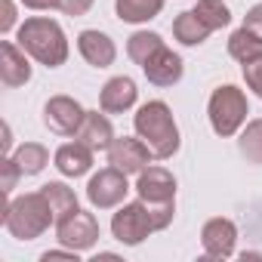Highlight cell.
Segmentation results:
<instances>
[{
  "label": "cell",
  "mask_w": 262,
  "mask_h": 262,
  "mask_svg": "<svg viewBox=\"0 0 262 262\" xmlns=\"http://www.w3.org/2000/svg\"><path fill=\"white\" fill-rule=\"evenodd\" d=\"M13 161L19 164L22 176H37L47 164H50V151L40 145V142H25L13 151Z\"/></svg>",
  "instance_id": "22"
},
{
  "label": "cell",
  "mask_w": 262,
  "mask_h": 262,
  "mask_svg": "<svg viewBox=\"0 0 262 262\" xmlns=\"http://www.w3.org/2000/svg\"><path fill=\"white\" fill-rule=\"evenodd\" d=\"M77 50H80V56H83L93 68H108V65H114V59H117L114 40H111L108 34L96 31V28H86V31L77 34Z\"/></svg>",
  "instance_id": "15"
},
{
  "label": "cell",
  "mask_w": 262,
  "mask_h": 262,
  "mask_svg": "<svg viewBox=\"0 0 262 262\" xmlns=\"http://www.w3.org/2000/svg\"><path fill=\"white\" fill-rule=\"evenodd\" d=\"M0 80L7 86H22L31 80V62H28V53L13 43V40H4L0 43Z\"/></svg>",
  "instance_id": "14"
},
{
  "label": "cell",
  "mask_w": 262,
  "mask_h": 262,
  "mask_svg": "<svg viewBox=\"0 0 262 262\" xmlns=\"http://www.w3.org/2000/svg\"><path fill=\"white\" fill-rule=\"evenodd\" d=\"M16 40H19V47H22L31 59H37V62L47 65V68H59V65H65V59H68V37H65L62 25L53 22V19H43V16L25 19V22L19 25Z\"/></svg>",
  "instance_id": "2"
},
{
  "label": "cell",
  "mask_w": 262,
  "mask_h": 262,
  "mask_svg": "<svg viewBox=\"0 0 262 262\" xmlns=\"http://www.w3.org/2000/svg\"><path fill=\"white\" fill-rule=\"evenodd\" d=\"M237 148H241V155L250 164H262V117H256V120L247 123V129L237 139Z\"/></svg>",
  "instance_id": "24"
},
{
  "label": "cell",
  "mask_w": 262,
  "mask_h": 262,
  "mask_svg": "<svg viewBox=\"0 0 262 262\" xmlns=\"http://www.w3.org/2000/svg\"><path fill=\"white\" fill-rule=\"evenodd\" d=\"M234 244H237V228L231 219H207L201 228V247L210 259H228L234 256Z\"/></svg>",
  "instance_id": "11"
},
{
  "label": "cell",
  "mask_w": 262,
  "mask_h": 262,
  "mask_svg": "<svg viewBox=\"0 0 262 262\" xmlns=\"http://www.w3.org/2000/svg\"><path fill=\"white\" fill-rule=\"evenodd\" d=\"M161 47H164L161 34H155V31H136V34H129V40H126V56L133 59L136 65H145Z\"/></svg>",
  "instance_id": "23"
},
{
  "label": "cell",
  "mask_w": 262,
  "mask_h": 262,
  "mask_svg": "<svg viewBox=\"0 0 262 262\" xmlns=\"http://www.w3.org/2000/svg\"><path fill=\"white\" fill-rule=\"evenodd\" d=\"M136 191L145 204H176V179L167 167H145L136 179Z\"/></svg>",
  "instance_id": "10"
},
{
  "label": "cell",
  "mask_w": 262,
  "mask_h": 262,
  "mask_svg": "<svg viewBox=\"0 0 262 262\" xmlns=\"http://www.w3.org/2000/svg\"><path fill=\"white\" fill-rule=\"evenodd\" d=\"M56 170L68 179H77V176H86L90 167H93V148H86L83 142H68L56 151Z\"/></svg>",
  "instance_id": "17"
},
{
  "label": "cell",
  "mask_w": 262,
  "mask_h": 262,
  "mask_svg": "<svg viewBox=\"0 0 262 262\" xmlns=\"http://www.w3.org/2000/svg\"><path fill=\"white\" fill-rule=\"evenodd\" d=\"M244 28H250L253 34L262 37V4H256V7L247 10V16H244Z\"/></svg>",
  "instance_id": "30"
},
{
  "label": "cell",
  "mask_w": 262,
  "mask_h": 262,
  "mask_svg": "<svg viewBox=\"0 0 262 262\" xmlns=\"http://www.w3.org/2000/svg\"><path fill=\"white\" fill-rule=\"evenodd\" d=\"M247 114H250V105H247L244 90H237L234 83L213 90V96L207 102V117H210V126L216 136H222V139L234 136L247 123Z\"/></svg>",
  "instance_id": "4"
},
{
  "label": "cell",
  "mask_w": 262,
  "mask_h": 262,
  "mask_svg": "<svg viewBox=\"0 0 262 262\" xmlns=\"http://www.w3.org/2000/svg\"><path fill=\"white\" fill-rule=\"evenodd\" d=\"M161 10H164V0H114L117 19L120 22H129V25L151 22Z\"/></svg>",
  "instance_id": "19"
},
{
  "label": "cell",
  "mask_w": 262,
  "mask_h": 262,
  "mask_svg": "<svg viewBox=\"0 0 262 262\" xmlns=\"http://www.w3.org/2000/svg\"><path fill=\"white\" fill-rule=\"evenodd\" d=\"M142 71H145V77L155 83V86H173V83H179L182 80V74H185V65H182V59L164 43L145 65H142Z\"/></svg>",
  "instance_id": "13"
},
{
  "label": "cell",
  "mask_w": 262,
  "mask_h": 262,
  "mask_svg": "<svg viewBox=\"0 0 262 262\" xmlns=\"http://www.w3.org/2000/svg\"><path fill=\"white\" fill-rule=\"evenodd\" d=\"M28 10H59L62 0H22Z\"/></svg>",
  "instance_id": "32"
},
{
  "label": "cell",
  "mask_w": 262,
  "mask_h": 262,
  "mask_svg": "<svg viewBox=\"0 0 262 262\" xmlns=\"http://www.w3.org/2000/svg\"><path fill=\"white\" fill-rule=\"evenodd\" d=\"M133 126H136V136L151 148V155L158 161H170L179 145H182V136H179V126L173 120V111L167 102L155 99V102H145L136 117H133Z\"/></svg>",
  "instance_id": "1"
},
{
  "label": "cell",
  "mask_w": 262,
  "mask_h": 262,
  "mask_svg": "<svg viewBox=\"0 0 262 262\" xmlns=\"http://www.w3.org/2000/svg\"><path fill=\"white\" fill-rule=\"evenodd\" d=\"M56 237H59V244L68 247V250L86 253V250H93L96 241H99V222H96L93 213H86V210L77 207L74 213H68L65 219L56 222Z\"/></svg>",
  "instance_id": "6"
},
{
  "label": "cell",
  "mask_w": 262,
  "mask_h": 262,
  "mask_svg": "<svg viewBox=\"0 0 262 262\" xmlns=\"http://www.w3.org/2000/svg\"><path fill=\"white\" fill-rule=\"evenodd\" d=\"M40 191H43V198L50 201L56 222L77 210V194H74V188H68L65 182H47V185H40Z\"/></svg>",
  "instance_id": "21"
},
{
  "label": "cell",
  "mask_w": 262,
  "mask_h": 262,
  "mask_svg": "<svg viewBox=\"0 0 262 262\" xmlns=\"http://www.w3.org/2000/svg\"><path fill=\"white\" fill-rule=\"evenodd\" d=\"M213 34V28L194 13V10H185L173 19V37L182 43V47H201L207 37Z\"/></svg>",
  "instance_id": "18"
},
{
  "label": "cell",
  "mask_w": 262,
  "mask_h": 262,
  "mask_svg": "<svg viewBox=\"0 0 262 262\" xmlns=\"http://www.w3.org/2000/svg\"><path fill=\"white\" fill-rule=\"evenodd\" d=\"M136 99H139L136 80L126 77V74L111 77V80L102 86V93H99V105H102L105 114H123V111H129V108L136 105Z\"/></svg>",
  "instance_id": "12"
},
{
  "label": "cell",
  "mask_w": 262,
  "mask_h": 262,
  "mask_svg": "<svg viewBox=\"0 0 262 262\" xmlns=\"http://www.w3.org/2000/svg\"><path fill=\"white\" fill-rule=\"evenodd\" d=\"M0 170H4V182H0V191H4V198H10V194H13V188H16V182H19V176H22V170H19V164L13 161V155H7V158H4Z\"/></svg>",
  "instance_id": "26"
},
{
  "label": "cell",
  "mask_w": 262,
  "mask_h": 262,
  "mask_svg": "<svg viewBox=\"0 0 262 262\" xmlns=\"http://www.w3.org/2000/svg\"><path fill=\"white\" fill-rule=\"evenodd\" d=\"M10 148H13V136H10V126L4 123V155H10Z\"/></svg>",
  "instance_id": "33"
},
{
  "label": "cell",
  "mask_w": 262,
  "mask_h": 262,
  "mask_svg": "<svg viewBox=\"0 0 262 262\" xmlns=\"http://www.w3.org/2000/svg\"><path fill=\"white\" fill-rule=\"evenodd\" d=\"M0 7H4V13H0V31H13V25H16V4L13 0H0Z\"/></svg>",
  "instance_id": "29"
},
{
  "label": "cell",
  "mask_w": 262,
  "mask_h": 262,
  "mask_svg": "<svg viewBox=\"0 0 262 262\" xmlns=\"http://www.w3.org/2000/svg\"><path fill=\"white\" fill-rule=\"evenodd\" d=\"M53 222H56V216H53V207L43 198V191H28V194H22L16 201L4 204V225L19 241L40 237Z\"/></svg>",
  "instance_id": "3"
},
{
  "label": "cell",
  "mask_w": 262,
  "mask_h": 262,
  "mask_svg": "<svg viewBox=\"0 0 262 262\" xmlns=\"http://www.w3.org/2000/svg\"><path fill=\"white\" fill-rule=\"evenodd\" d=\"M194 13H198L213 31H219V28H225V25L231 22V10L222 4V0H198Z\"/></svg>",
  "instance_id": "25"
},
{
  "label": "cell",
  "mask_w": 262,
  "mask_h": 262,
  "mask_svg": "<svg viewBox=\"0 0 262 262\" xmlns=\"http://www.w3.org/2000/svg\"><path fill=\"white\" fill-rule=\"evenodd\" d=\"M90 7H93V0H62V13L65 16H71V19H77V16H83V13H90Z\"/></svg>",
  "instance_id": "28"
},
{
  "label": "cell",
  "mask_w": 262,
  "mask_h": 262,
  "mask_svg": "<svg viewBox=\"0 0 262 262\" xmlns=\"http://www.w3.org/2000/svg\"><path fill=\"white\" fill-rule=\"evenodd\" d=\"M126 191H129L126 173H120L117 167H105V170H99L86 182V201L96 210H111V207L123 204L126 201Z\"/></svg>",
  "instance_id": "7"
},
{
  "label": "cell",
  "mask_w": 262,
  "mask_h": 262,
  "mask_svg": "<svg viewBox=\"0 0 262 262\" xmlns=\"http://www.w3.org/2000/svg\"><path fill=\"white\" fill-rule=\"evenodd\" d=\"M83 108L77 99L71 96H53L47 105H43V126L56 136H74L80 123H83Z\"/></svg>",
  "instance_id": "8"
},
{
  "label": "cell",
  "mask_w": 262,
  "mask_h": 262,
  "mask_svg": "<svg viewBox=\"0 0 262 262\" xmlns=\"http://www.w3.org/2000/svg\"><path fill=\"white\" fill-rule=\"evenodd\" d=\"M77 256H80L77 250H68V247H65V250H47V253L40 256V262H56V259H68V262H77Z\"/></svg>",
  "instance_id": "31"
},
{
  "label": "cell",
  "mask_w": 262,
  "mask_h": 262,
  "mask_svg": "<svg viewBox=\"0 0 262 262\" xmlns=\"http://www.w3.org/2000/svg\"><path fill=\"white\" fill-rule=\"evenodd\" d=\"M74 139L83 142V145L93 148V151H108V145L114 142V126H111V120L105 117V111H102V114H99V111H86L80 129L74 133Z\"/></svg>",
  "instance_id": "16"
},
{
  "label": "cell",
  "mask_w": 262,
  "mask_h": 262,
  "mask_svg": "<svg viewBox=\"0 0 262 262\" xmlns=\"http://www.w3.org/2000/svg\"><path fill=\"white\" fill-rule=\"evenodd\" d=\"M151 148L142 139H129V136H114V142L108 145V164L117 167L126 176H139L148 164H151Z\"/></svg>",
  "instance_id": "9"
},
{
  "label": "cell",
  "mask_w": 262,
  "mask_h": 262,
  "mask_svg": "<svg viewBox=\"0 0 262 262\" xmlns=\"http://www.w3.org/2000/svg\"><path fill=\"white\" fill-rule=\"evenodd\" d=\"M228 56H231L234 62H241V65L259 59V56H262V37L241 25V28L231 31V37H228Z\"/></svg>",
  "instance_id": "20"
},
{
  "label": "cell",
  "mask_w": 262,
  "mask_h": 262,
  "mask_svg": "<svg viewBox=\"0 0 262 262\" xmlns=\"http://www.w3.org/2000/svg\"><path fill=\"white\" fill-rule=\"evenodd\" d=\"M244 80H247V86L262 99V56L253 59V62H244Z\"/></svg>",
  "instance_id": "27"
},
{
  "label": "cell",
  "mask_w": 262,
  "mask_h": 262,
  "mask_svg": "<svg viewBox=\"0 0 262 262\" xmlns=\"http://www.w3.org/2000/svg\"><path fill=\"white\" fill-rule=\"evenodd\" d=\"M155 219L148 213V204L139 198V201H129L123 204L114 216H111V234L114 241H120L123 247H139L148 234H155Z\"/></svg>",
  "instance_id": "5"
}]
</instances>
